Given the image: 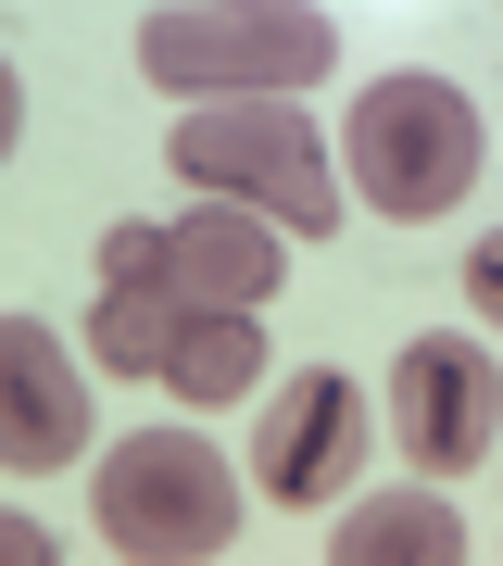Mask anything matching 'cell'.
<instances>
[{
  "mask_svg": "<svg viewBox=\"0 0 503 566\" xmlns=\"http://www.w3.org/2000/svg\"><path fill=\"white\" fill-rule=\"evenodd\" d=\"M465 303H479V315L503 327V227H491V240H479V252H465Z\"/></svg>",
  "mask_w": 503,
  "mask_h": 566,
  "instance_id": "cell-11",
  "label": "cell"
},
{
  "mask_svg": "<svg viewBox=\"0 0 503 566\" xmlns=\"http://www.w3.org/2000/svg\"><path fill=\"white\" fill-rule=\"evenodd\" d=\"M503 428V365L479 340H402L390 365V441L428 465V479H465Z\"/></svg>",
  "mask_w": 503,
  "mask_h": 566,
  "instance_id": "cell-8",
  "label": "cell"
},
{
  "mask_svg": "<svg viewBox=\"0 0 503 566\" xmlns=\"http://www.w3.org/2000/svg\"><path fill=\"white\" fill-rule=\"evenodd\" d=\"M88 353L126 365V378H164L177 403H240L264 378V315L177 303V290H101L88 303Z\"/></svg>",
  "mask_w": 503,
  "mask_h": 566,
  "instance_id": "cell-5",
  "label": "cell"
},
{
  "mask_svg": "<svg viewBox=\"0 0 503 566\" xmlns=\"http://www.w3.org/2000/svg\"><path fill=\"white\" fill-rule=\"evenodd\" d=\"M76 453H88L76 353H63L39 315H0V465H13V479H51V465H76Z\"/></svg>",
  "mask_w": 503,
  "mask_h": 566,
  "instance_id": "cell-9",
  "label": "cell"
},
{
  "mask_svg": "<svg viewBox=\"0 0 503 566\" xmlns=\"http://www.w3.org/2000/svg\"><path fill=\"white\" fill-rule=\"evenodd\" d=\"M101 290H177V303H277V227L252 202H201L177 227H114L101 240Z\"/></svg>",
  "mask_w": 503,
  "mask_h": 566,
  "instance_id": "cell-6",
  "label": "cell"
},
{
  "mask_svg": "<svg viewBox=\"0 0 503 566\" xmlns=\"http://www.w3.org/2000/svg\"><path fill=\"white\" fill-rule=\"evenodd\" d=\"M353 189L390 227H428L479 189V102L453 76H365L353 88Z\"/></svg>",
  "mask_w": 503,
  "mask_h": 566,
  "instance_id": "cell-4",
  "label": "cell"
},
{
  "mask_svg": "<svg viewBox=\"0 0 503 566\" xmlns=\"http://www.w3.org/2000/svg\"><path fill=\"white\" fill-rule=\"evenodd\" d=\"M13 139H25V88H13V63H0V164H13Z\"/></svg>",
  "mask_w": 503,
  "mask_h": 566,
  "instance_id": "cell-13",
  "label": "cell"
},
{
  "mask_svg": "<svg viewBox=\"0 0 503 566\" xmlns=\"http://www.w3.org/2000/svg\"><path fill=\"white\" fill-rule=\"evenodd\" d=\"M327 554L340 566H465V516L428 504V491H402V504H353L327 528Z\"/></svg>",
  "mask_w": 503,
  "mask_h": 566,
  "instance_id": "cell-10",
  "label": "cell"
},
{
  "mask_svg": "<svg viewBox=\"0 0 503 566\" xmlns=\"http://www.w3.org/2000/svg\"><path fill=\"white\" fill-rule=\"evenodd\" d=\"M353 465H365V390L340 365H302L252 416V491L264 504H353Z\"/></svg>",
  "mask_w": 503,
  "mask_h": 566,
  "instance_id": "cell-7",
  "label": "cell"
},
{
  "mask_svg": "<svg viewBox=\"0 0 503 566\" xmlns=\"http://www.w3.org/2000/svg\"><path fill=\"white\" fill-rule=\"evenodd\" d=\"M101 542L151 554V566H201L240 542V465H227L201 428H139V441L101 453Z\"/></svg>",
  "mask_w": 503,
  "mask_h": 566,
  "instance_id": "cell-3",
  "label": "cell"
},
{
  "mask_svg": "<svg viewBox=\"0 0 503 566\" xmlns=\"http://www.w3.org/2000/svg\"><path fill=\"white\" fill-rule=\"evenodd\" d=\"M164 164H177L189 189H214V202H252L277 240H327V227H340V177H327L315 126L290 102H201V114H177Z\"/></svg>",
  "mask_w": 503,
  "mask_h": 566,
  "instance_id": "cell-2",
  "label": "cell"
},
{
  "mask_svg": "<svg viewBox=\"0 0 503 566\" xmlns=\"http://www.w3.org/2000/svg\"><path fill=\"white\" fill-rule=\"evenodd\" d=\"M0 566H51V542H39L25 516H0Z\"/></svg>",
  "mask_w": 503,
  "mask_h": 566,
  "instance_id": "cell-12",
  "label": "cell"
},
{
  "mask_svg": "<svg viewBox=\"0 0 503 566\" xmlns=\"http://www.w3.org/2000/svg\"><path fill=\"white\" fill-rule=\"evenodd\" d=\"M139 63L177 102H290L340 63V25L315 0H177L139 25Z\"/></svg>",
  "mask_w": 503,
  "mask_h": 566,
  "instance_id": "cell-1",
  "label": "cell"
}]
</instances>
